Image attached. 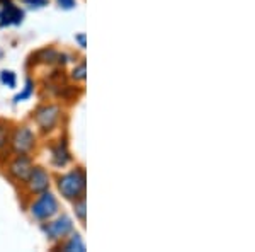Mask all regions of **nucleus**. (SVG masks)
Wrapping results in <instances>:
<instances>
[{"label": "nucleus", "mask_w": 255, "mask_h": 252, "mask_svg": "<svg viewBox=\"0 0 255 252\" xmlns=\"http://www.w3.org/2000/svg\"><path fill=\"white\" fill-rule=\"evenodd\" d=\"M73 208H75V213L77 217H79V220L82 223H85V198H80V200L73 201Z\"/></svg>", "instance_id": "2eb2a0df"}, {"label": "nucleus", "mask_w": 255, "mask_h": 252, "mask_svg": "<svg viewBox=\"0 0 255 252\" xmlns=\"http://www.w3.org/2000/svg\"><path fill=\"white\" fill-rule=\"evenodd\" d=\"M10 143H12V150L15 154H31V150L36 145V135L32 133L29 126H19L12 133Z\"/></svg>", "instance_id": "7ed1b4c3"}, {"label": "nucleus", "mask_w": 255, "mask_h": 252, "mask_svg": "<svg viewBox=\"0 0 255 252\" xmlns=\"http://www.w3.org/2000/svg\"><path fill=\"white\" fill-rule=\"evenodd\" d=\"M85 77H87V75H85V61H80V63L73 68L72 78H73V80H77V82H84Z\"/></svg>", "instance_id": "4468645a"}, {"label": "nucleus", "mask_w": 255, "mask_h": 252, "mask_svg": "<svg viewBox=\"0 0 255 252\" xmlns=\"http://www.w3.org/2000/svg\"><path fill=\"white\" fill-rule=\"evenodd\" d=\"M72 230H73V223L67 215H61L55 222H48L43 225V232L46 234L48 241L53 242H60L63 239H67V235L72 234Z\"/></svg>", "instance_id": "20e7f679"}, {"label": "nucleus", "mask_w": 255, "mask_h": 252, "mask_svg": "<svg viewBox=\"0 0 255 252\" xmlns=\"http://www.w3.org/2000/svg\"><path fill=\"white\" fill-rule=\"evenodd\" d=\"M58 200L55 198V194H51L46 189V191L39 193V196L32 201L31 205V215L39 222H46L49 218H53L56 213H58Z\"/></svg>", "instance_id": "f03ea898"}, {"label": "nucleus", "mask_w": 255, "mask_h": 252, "mask_svg": "<svg viewBox=\"0 0 255 252\" xmlns=\"http://www.w3.org/2000/svg\"><path fill=\"white\" fill-rule=\"evenodd\" d=\"M51 160L56 167H65V165L72 160V155H70V150L65 140H60L58 145H55L51 148Z\"/></svg>", "instance_id": "1a4fd4ad"}, {"label": "nucleus", "mask_w": 255, "mask_h": 252, "mask_svg": "<svg viewBox=\"0 0 255 252\" xmlns=\"http://www.w3.org/2000/svg\"><path fill=\"white\" fill-rule=\"evenodd\" d=\"M24 3H27L29 7H36V9H39V7L46 5L48 0H24Z\"/></svg>", "instance_id": "f3484780"}, {"label": "nucleus", "mask_w": 255, "mask_h": 252, "mask_svg": "<svg viewBox=\"0 0 255 252\" xmlns=\"http://www.w3.org/2000/svg\"><path fill=\"white\" fill-rule=\"evenodd\" d=\"M10 136H9V125L5 121H0V150L7 147Z\"/></svg>", "instance_id": "ddd939ff"}, {"label": "nucleus", "mask_w": 255, "mask_h": 252, "mask_svg": "<svg viewBox=\"0 0 255 252\" xmlns=\"http://www.w3.org/2000/svg\"><path fill=\"white\" fill-rule=\"evenodd\" d=\"M75 39L80 43V48H85V46H87V43H85V34H84V32H80V34H77V36H75Z\"/></svg>", "instance_id": "a211bd4d"}, {"label": "nucleus", "mask_w": 255, "mask_h": 252, "mask_svg": "<svg viewBox=\"0 0 255 252\" xmlns=\"http://www.w3.org/2000/svg\"><path fill=\"white\" fill-rule=\"evenodd\" d=\"M58 249L60 251H67V252H73V251L85 252V244H84V241H82V237L79 234H73L65 244H60Z\"/></svg>", "instance_id": "9d476101"}, {"label": "nucleus", "mask_w": 255, "mask_h": 252, "mask_svg": "<svg viewBox=\"0 0 255 252\" xmlns=\"http://www.w3.org/2000/svg\"><path fill=\"white\" fill-rule=\"evenodd\" d=\"M56 2L63 10H72L77 7V0H56Z\"/></svg>", "instance_id": "dca6fc26"}, {"label": "nucleus", "mask_w": 255, "mask_h": 252, "mask_svg": "<svg viewBox=\"0 0 255 252\" xmlns=\"http://www.w3.org/2000/svg\"><path fill=\"white\" fill-rule=\"evenodd\" d=\"M31 169H32V162L29 157H27V154H17V157H15L9 165L10 176L17 181H22V183L27 179Z\"/></svg>", "instance_id": "6e6552de"}, {"label": "nucleus", "mask_w": 255, "mask_h": 252, "mask_svg": "<svg viewBox=\"0 0 255 252\" xmlns=\"http://www.w3.org/2000/svg\"><path fill=\"white\" fill-rule=\"evenodd\" d=\"M24 184L27 186V191L31 194H39L49 188V174L43 167H34L32 165L29 176L24 181Z\"/></svg>", "instance_id": "0eeeda50"}, {"label": "nucleus", "mask_w": 255, "mask_h": 252, "mask_svg": "<svg viewBox=\"0 0 255 252\" xmlns=\"http://www.w3.org/2000/svg\"><path fill=\"white\" fill-rule=\"evenodd\" d=\"M32 92H34V82L31 80V78H27L26 80V85H24V89H22V92H19L17 96L14 97V102L17 104V102H22V101H27L31 96H32Z\"/></svg>", "instance_id": "9b49d317"}, {"label": "nucleus", "mask_w": 255, "mask_h": 252, "mask_svg": "<svg viewBox=\"0 0 255 252\" xmlns=\"http://www.w3.org/2000/svg\"><path fill=\"white\" fill-rule=\"evenodd\" d=\"M60 113L61 111H60L58 106H53V104L41 106L36 109V113H34V121L43 133H48V131H51L53 128L58 125Z\"/></svg>", "instance_id": "39448f33"}, {"label": "nucleus", "mask_w": 255, "mask_h": 252, "mask_svg": "<svg viewBox=\"0 0 255 252\" xmlns=\"http://www.w3.org/2000/svg\"><path fill=\"white\" fill-rule=\"evenodd\" d=\"M24 19V10L12 0H0V27L17 26Z\"/></svg>", "instance_id": "423d86ee"}, {"label": "nucleus", "mask_w": 255, "mask_h": 252, "mask_svg": "<svg viewBox=\"0 0 255 252\" xmlns=\"http://www.w3.org/2000/svg\"><path fill=\"white\" fill-rule=\"evenodd\" d=\"M0 82H2L3 85H7V87L14 89L15 85H17V77H15V73L12 72V70H2V72H0Z\"/></svg>", "instance_id": "f8f14e48"}, {"label": "nucleus", "mask_w": 255, "mask_h": 252, "mask_svg": "<svg viewBox=\"0 0 255 252\" xmlns=\"http://www.w3.org/2000/svg\"><path fill=\"white\" fill-rule=\"evenodd\" d=\"M85 186H87V177H85V171L82 167H77L58 177V191L68 201H77L84 198Z\"/></svg>", "instance_id": "f257e3e1"}]
</instances>
